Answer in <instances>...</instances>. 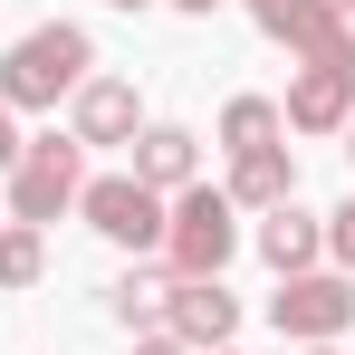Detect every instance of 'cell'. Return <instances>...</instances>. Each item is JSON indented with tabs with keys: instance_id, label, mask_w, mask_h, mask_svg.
<instances>
[{
	"instance_id": "cell-1",
	"label": "cell",
	"mask_w": 355,
	"mask_h": 355,
	"mask_svg": "<svg viewBox=\"0 0 355 355\" xmlns=\"http://www.w3.org/2000/svg\"><path fill=\"white\" fill-rule=\"evenodd\" d=\"M87 67H96V49H87V29H29L10 58H0V106L19 116V106H58L67 87H87Z\"/></svg>"
},
{
	"instance_id": "cell-2",
	"label": "cell",
	"mask_w": 355,
	"mask_h": 355,
	"mask_svg": "<svg viewBox=\"0 0 355 355\" xmlns=\"http://www.w3.org/2000/svg\"><path fill=\"white\" fill-rule=\"evenodd\" d=\"M87 144L77 135H39V144H19V164H10V221H58L67 202L87 192V164H77Z\"/></svg>"
},
{
	"instance_id": "cell-3",
	"label": "cell",
	"mask_w": 355,
	"mask_h": 355,
	"mask_svg": "<svg viewBox=\"0 0 355 355\" xmlns=\"http://www.w3.org/2000/svg\"><path fill=\"white\" fill-rule=\"evenodd\" d=\"M231 250H240L231 192H182L173 211H164V259H173V279H221Z\"/></svg>"
},
{
	"instance_id": "cell-4",
	"label": "cell",
	"mask_w": 355,
	"mask_h": 355,
	"mask_svg": "<svg viewBox=\"0 0 355 355\" xmlns=\"http://www.w3.org/2000/svg\"><path fill=\"white\" fill-rule=\"evenodd\" d=\"M250 19L269 29V39H288L307 67H336V77H355V29L336 0H250Z\"/></svg>"
},
{
	"instance_id": "cell-5",
	"label": "cell",
	"mask_w": 355,
	"mask_h": 355,
	"mask_svg": "<svg viewBox=\"0 0 355 355\" xmlns=\"http://www.w3.org/2000/svg\"><path fill=\"white\" fill-rule=\"evenodd\" d=\"M77 211H87V231H106L116 250H164V192H144L135 173H106L77 192Z\"/></svg>"
},
{
	"instance_id": "cell-6",
	"label": "cell",
	"mask_w": 355,
	"mask_h": 355,
	"mask_svg": "<svg viewBox=\"0 0 355 355\" xmlns=\"http://www.w3.org/2000/svg\"><path fill=\"white\" fill-rule=\"evenodd\" d=\"M269 317H279V336H297V346H327V336H346V327H355V288H346V279L297 269V279H279Z\"/></svg>"
},
{
	"instance_id": "cell-7",
	"label": "cell",
	"mask_w": 355,
	"mask_h": 355,
	"mask_svg": "<svg viewBox=\"0 0 355 355\" xmlns=\"http://www.w3.org/2000/svg\"><path fill=\"white\" fill-rule=\"evenodd\" d=\"M240 327V297L221 288V279H173V307H164V336H182V346H231Z\"/></svg>"
},
{
	"instance_id": "cell-8",
	"label": "cell",
	"mask_w": 355,
	"mask_h": 355,
	"mask_svg": "<svg viewBox=\"0 0 355 355\" xmlns=\"http://www.w3.org/2000/svg\"><path fill=\"white\" fill-rule=\"evenodd\" d=\"M279 202H297L288 144H250V154H231V211H279Z\"/></svg>"
},
{
	"instance_id": "cell-9",
	"label": "cell",
	"mask_w": 355,
	"mask_h": 355,
	"mask_svg": "<svg viewBox=\"0 0 355 355\" xmlns=\"http://www.w3.org/2000/svg\"><path fill=\"white\" fill-rule=\"evenodd\" d=\"M346 116H355V77H336V67H307L279 106V125H297V135H336Z\"/></svg>"
},
{
	"instance_id": "cell-10",
	"label": "cell",
	"mask_w": 355,
	"mask_h": 355,
	"mask_svg": "<svg viewBox=\"0 0 355 355\" xmlns=\"http://www.w3.org/2000/svg\"><path fill=\"white\" fill-rule=\"evenodd\" d=\"M135 87L125 77H87L77 87V144H135Z\"/></svg>"
},
{
	"instance_id": "cell-11",
	"label": "cell",
	"mask_w": 355,
	"mask_h": 355,
	"mask_svg": "<svg viewBox=\"0 0 355 355\" xmlns=\"http://www.w3.org/2000/svg\"><path fill=\"white\" fill-rule=\"evenodd\" d=\"M135 182L144 192H192V135L182 125H144L135 135Z\"/></svg>"
},
{
	"instance_id": "cell-12",
	"label": "cell",
	"mask_w": 355,
	"mask_h": 355,
	"mask_svg": "<svg viewBox=\"0 0 355 355\" xmlns=\"http://www.w3.org/2000/svg\"><path fill=\"white\" fill-rule=\"evenodd\" d=\"M317 250H327V231H317V211H297V202H279V211H269V231H259V259H269L279 279H297V269H317Z\"/></svg>"
},
{
	"instance_id": "cell-13",
	"label": "cell",
	"mask_w": 355,
	"mask_h": 355,
	"mask_svg": "<svg viewBox=\"0 0 355 355\" xmlns=\"http://www.w3.org/2000/svg\"><path fill=\"white\" fill-rule=\"evenodd\" d=\"M106 307H116L125 327H144V336H164V307H173V288L135 269V279H116V288H106Z\"/></svg>"
},
{
	"instance_id": "cell-14",
	"label": "cell",
	"mask_w": 355,
	"mask_h": 355,
	"mask_svg": "<svg viewBox=\"0 0 355 355\" xmlns=\"http://www.w3.org/2000/svg\"><path fill=\"white\" fill-rule=\"evenodd\" d=\"M221 144H231V154L279 144V106H269V96H231V106H221Z\"/></svg>"
},
{
	"instance_id": "cell-15",
	"label": "cell",
	"mask_w": 355,
	"mask_h": 355,
	"mask_svg": "<svg viewBox=\"0 0 355 355\" xmlns=\"http://www.w3.org/2000/svg\"><path fill=\"white\" fill-rule=\"evenodd\" d=\"M39 269H49V250H39V231H29V221H10V231H0V288H29Z\"/></svg>"
},
{
	"instance_id": "cell-16",
	"label": "cell",
	"mask_w": 355,
	"mask_h": 355,
	"mask_svg": "<svg viewBox=\"0 0 355 355\" xmlns=\"http://www.w3.org/2000/svg\"><path fill=\"white\" fill-rule=\"evenodd\" d=\"M327 250H336V259H346V269H355V202H346V211H336V221H327Z\"/></svg>"
},
{
	"instance_id": "cell-17",
	"label": "cell",
	"mask_w": 355,
	"mask_h": 355,
	"mask_svg": "<svg viewBox=\"0 0 355 355\" xmlns=\"http://www.w3.org/2000/svg\"><path fill=\"white\" fill-rule=\"evenodd\" d=\"M19 164V125H10V106H0V173Z\"/></svg>"
},
{
	"instance_id": "cell-18",
	"label": "cell",
	"mask_w": 355,
	"mask_h": 355,
	"mask_svg": "<svg viewBox=\"0 0 355 355\" xmlns=\"http://www.w3.org/2000/svg\"><path fill=\"white\" fill-rule=\"evenodd\" d=\"M135 355H192V346H182V336H144Z\"/></svg>"
},
{
	"instance_id": "cell-19",
	"label": "cell",
	"mask_w": 355,
	"mask_h": 355,
	"mask_svg": "<svg viewBox=\"0 0 355 355\" xmlns=\"http://www.w3.org/2000/svg\"><path fill=\"white\" fill-rule=\"evenodd\" d=\"M106 10H144V0H106Z\"/></svg>"
},
{
	"instance_id": "cell-20",
	"label": "cell",
	"mask_w": 355,
	"mask_h": 355,
	"mask_svg": "<svg viewBox=\"0 0 355 355\" xmlns=\"http://www.w3.org/2000/svg\"><path fill=\"white\" fill-rule=\"evenodd\" d=\"M173 10H211V0H173Z\"/></svg>"
},
{
	"instance_id": "cell-21",
	"label": "cell",
	"mask_w": 355,
	"mask_h": 355,
	"mask_svg": "<svg viewBox=\"0 0 355 355\" xmlns=\"http://www.w3.org/2000/svg\"><path fill=\"white\" fill-rule=\"evenodd\" d=\"M346 154H355V116H346Z\"/></svg>"
},
{
	"instance_id": "cell-22",
	"label": "cell",
	"mask_w": 355,
	"mask_h": 355,
	"mask_svg": "<svg viewBox=\"0 0 355 355\" xmlns=\"http://www.w3.org/2000/svg\"><path fill=\"white\" fill-rule=\"evenodd\" d=\"M336 10H355V0H336Z\"/></svg>"
},
{
	"instance_id": "cell-23",
	"label": "cell",
	"mask_w": 355,
	"mask_h": 355,
	"mask_svg": "<svg viewBox=\"0 0 355 355\" xmlns=\"http://www.w3.org/2000/svg\"><path fill=\"white\" fill-rule=\"evenodd\" d=\"M307 355H327V346H307Z\"/></svg>"
},
{
	"instance_id": "cell-24",
	"label": "cell",
	"mask_w": 355,
	"mask_h": 355,
	"mask_svg": "<svg viewBox=\"0 0 355 355\" xmlns=\"http://www.w3.org/2000/svg\"><path fill=\"white\" fill-rule=\"evenodd\" d=\"M221 355H231V346H221Z\"/></svg>"
}]
</instances>
